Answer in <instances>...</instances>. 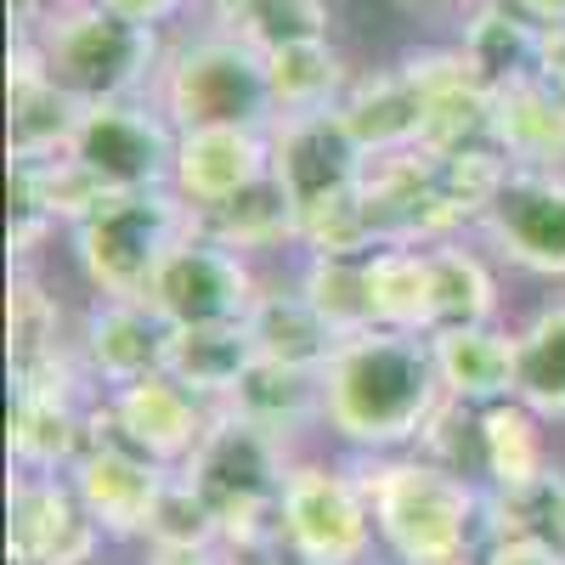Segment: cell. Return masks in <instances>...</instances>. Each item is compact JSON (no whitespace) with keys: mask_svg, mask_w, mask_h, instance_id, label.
<instances>
[{"mask_svg":"<svg viewBox=\"0 0 565 565\" xmlns=\"http://www.w3.org/2000/svg\"><path fill=\"white\" fill-rule=\"evenodd\" d=\"M447 407L436 351L424 334L367 328L340 340L322 367V424L362 452H396Z\"/></svg>","mask_w":565,"mask_h":565,"instance_id":"1","label":"cell"},{"mask_svg":"<svg viewBox=\"0 0 565 565\" xmlns=\"http://www.w3.org/2000/svg\"><path fill=\"white\" fill-rule=\"evenodd\" d=\"M373 532L396 554V565H469L487 526V498L469 476L436 458H385L356 469Z\"/></svg>","mask_w":565,"mask_h":565,"instance_id":"2","label":"cell"},{"mask_svg":"<svg viewBox=\"0 0 565 565\" xmlns=\"http://www.w3.org/2000/svg\"><path fill=\"white\" fill-rule=\"evenodd\" d=\"M23 40L34 45L40 68L52 74L79 108H103V103H130L141 85L153 79L159 63V34L148 23H130L97 0H63L45 7Z\"/></svg>","mask_w":565,"mask_h":565,"instance_id":"3","label":"cell"},{"mask_svg":"<svg viewBox=\"0 0 565 565\" xmlns=\"http://www.w3.org/2000/svg\"><path fill=\"white\" fill-rule=\"evenodd\" d=\"M289 469H295L289 441L221 407L210 418L204 441L193 447V458L181 463V476L215 509L221 543L244 548V543H260L277 532V498H282Z\"/></svg>","mask_w":565,"mask_h":565,"instance_id":"4","label":"cell"},{"mask_svg":"<svg viewBox=\"0 0 565 565\" xmlns=\"http://www.w3.org/2000/svg\"><path fill=\"white\" fill-rule=\"evenodd\" d=\"M193 226H199V215L181 204L175 186L108 193L74 226V260L103 300H148L153 271Z\"/></svg>","mask_w":565,"mask_h":565,"instance_id":"5","label":"cell"},{"mask_svg":"<svg viewBox=\"0 0 565 565\" xmlns=\"http://www.w3.org/2000/svg\"><path fill=\"white\" fill-rule=\"evenodd\" d=\"M159 108L170 114L175 130H210V125L271 130L277 125L266 57L232 29L199 34L159 68Z\"/></svg>","mask_w":565,"mask_h":565,"instance_id":"6","label":"cell"},{"mask_svg":"<svg viewBox=\"0 0 565 565\" xmlns=\"http://www.w3.org/2000/svg\"><path fill=\"white\" fill-rule=\"evenodd\" d=\"M373 509L362 476L328 463H295L277 498V543L306 565H367Z\"/></svg>","mask_w":565,"mask_h":565,"instance_id":"7","label":"cell"},{"mask_svg":"<svg viewBox=\"0 0 565 565\" xmlns=\"http://www.w3.org/2000/svg\"><path fill=\"white\" fill-rule=\"evenodd\" d=\"M255 295H260V277L249 271V255L193 226L153 271L148 306L170 328H215V322H244Z\"/></svg>","mask_w":565,"mask_h":565,"instance_id":"8","label":"cell"},{"mask_svg":"<svg viewBox=\"0 0 565 565\" xmlns=\"http://www.w3.org/2000/svg\"><path fill=\"white\" fill-rule=\"evenodd\" d=\"M175 141H181V130L170 125L164 108H141L130 97V103L85 108L68 153L103 193H148V186H170Z\"/></svg>","mask_w":565,"mask_h":565,"instance_id":"9","label":"cell"},{"mask_svg":"<svg viewBox=\"0 0 565 565\" xmlns=\"http://www.w3.org/2000/svg\"><path fill=\"white\" fill-rule=\"evenodd\" d=\"M271 175L289 193L295 215H317L328 204H345L362 193L367 153L351 125L334 114H289L271 125Z\"/></svg>","mask_w":565,"mask_h":565,"instance_id":"10","label":"cell"},{"mask_svg":"<svg viewBox=\"0 0 565 565\" xmlns=\"http://www.w3.org/2000/svg\"><path fill=\"white\" fill-rule=\"evenodd\" d=\"M68 481L79 487V498L90 503V514L103 521L108 537H141L153 521V503L170 481V463L148 458L130 436H119L108 413L90 418V441L79 452V463L68 469Z\"/></svg>","mask_w":565,"mask_h":565,"instance_id":"11","label":"cell"},{"mask_svg":"<svg viewBox=\"0 0 565 565\" xmlns=\"http://www.w3.org/2000/svg\"><path fill=\"white\" fill-rule=\"evenodd\" d=\"M481 238L532 277H565V175L514 164L476 221Z\"/></svg>","mask_w":565,"mask_h":565,"instance_id":"12","label":"cell"},{"mask_svg":"<svg viewBox=\"0 0 565 565\" xmlns=\"http://www.w3.org/2000/svg\"><path fill=\"white\" fill-rule=\"evenodd\" d=\"M103 521L68 476H12V559L18 565H90L103 548Z\"/></svg>","mask_w":565,"mask_h":565,"instance_id":"13","label":"cell"},{"mask_svg":"<svg viewBox=\"0 0 565 565\" xmlns=\"http://www.w3.org/2000/svg\"><path fill=\"white\" fill-rule=\"evenodd\" d=\"M271 175V130L244 125H210V130H181L175 141V175L170 186L193 215H210L232 204L238 193L260 186Z\"/></svg>","mask_w":565,"mask_h":565,"instance_id":"14","label":"cell"},{"mask_svg":"<svg viewBox=\"0 0 565 565\" xmlns=\"http://www.w3.org/2000/svg\"><path fill=\"white\" fill-rule=\"evenodd\" d=\"M108 424L119 436H130L148 458H159V463H170V469H181L186 458H193V447L204 441V430H210V418L221 413V407H210V402H199L186 385H175L170 373H153V380H136V385H119L114 396H108Z\"/></svg>","mask_w":565,"mask_h":565,"instance_id":"15","label":"cell"},{"mask_svg":"<svg viewBox=\"0 0 565 565\" xmlns=\"http://www.w3.org/2000/svg\"><path fill=\"white\" fill-rule=\"evenodd\" d=\"M79 356L108 391L153 380V373H164V356H170V322L148 300L97 295V306L85 311V328H79Z\"/></svg>","mask_w":565,"mask_h":565,"instance_id":"16","label":"cell"},{"mask_svg":"<svg viewBox=\"0 0 565 565\" xmlns=\"http://www.w3.org/2000/svg\"><path fill=\"white\" fill-rule=\"evenodd\" d=\"M458 57L469 63V74H476L492 97H503V90H514V85L543 79L548 29L532 12L514 7V0H487V7L476 12V23H469L463 40H458Z\"/></svg>","mask_w":565,"mask_h":565,"instance_id":"17","label":"cell"},{"mask_svg":"<svg viewBox=\"0 0 565 565\" xmlns=\"http://www.w3.org/2000/svg\"><path fill=\"white\" fill-rule=\"evenodd\" d=\"M79 391H12V463L29 476H68L90 441Z\"/></svg>","mask_w":565,"mask_h":565,"instance_id":"18","label":"cell"},{"mask_svg":"<svg viewBox=\"0 0 565 565\" xmlns=\"http://www.w3.org/2000/svg\"><path fill=\"white\" fill-rule=\"evenodd\" d=\"M340 119L351 125V136L362 141L367 159L380 153H407V148H424V125H430V108H424V90L418 79L402 68L391 74H373V79H356L340 103Z\"/></svg>","mask_w":565,"mask_h":565,"instance_id":"19","label":"cell"},{"mask_svg":"<svg viewBox=\"0 0 565 565\" xmlns=\"http://www.w3.org/2000/svg\"><path fill=\"white\" fill-rule=\"evenodd\" d=\"M79 114L85 108L40 68L34 45L18 40V57H12V164L68 153V141L79 130Z\"/></svg>","mask_w":565,"mask_h":565,"instance_id":"20","label":"cell"},{"mask_svg":"<svg viewBox=\"0 0 565 565\" xmlns=\"http://www.w3.org/2000/svg\"><path fill=\"white\" fill-rule=\"evenodd\" d=\"M492 141L521 170H559L565 164V85L548 74L492 97Z\"/></svg>","mask_w":565,"mask_h":565,"instance_id":"21","label":"cell"},{"mask_svg":"<svg viewBox=\"0 0 565 565\" xmlns=\"http://www.w3.org/2000/svg\"><path fill=\"white\" fill-rule=\"evenodd\" d=\"M430 351L447 402L492 407L514 396V334H503V328H447V334H430Z\"/></svg>","mask_w":565,"mask_h":565,"instance_id":"22","label":"cell"},{"mask_svg":"<svg viewBox=\"0 0 565 565\" xmlns=\"http://www.w3.org/2000/svg\"><path fill=\"white\" fill-rule=\"evenodd\" d=\"M255 340L244 322H215V328H170V356L164 373L175 385H186L199 402L226 407L232 391L244 385V373L255 367Z\"/></svg>","mask_w":565,"mask_h":565,"instance_id":"23","label":"cell"},{"mask_svg":"<svg viewBox=\"0 0 565 565\" xmlns=\"http://www.w3.org/2000/svg\"><path fill=\"white\" fill-rule=\"evenodd\" d=\"M244 328L266 362H289V367H311V373H322L328 356L340 351V334L322 322V311L306 300L300 282L295 289H260Z\"/></svg>","mask_w":565,"mask_h":565,"instance_id":"24","label":"cell"},{"mask_svg":"<svg viewBox=\"0 0 565 565\" xmlns=\"http://www.w3.org/2000/svg\"><path fill=\"white\" fill-rule=\"evenodd\" d=\"M226 413H238V418H249V424H260V430L289 441L295 430H306L311 418H322V373L255 356V367L244 373V385L232 391Z\"/></svg>","mask_w":565,"mask_h":565,"instance_id":"25","label":"cell"},{"mask_svg":"<svg viewBox=\"0 0 565 565\" xmlns=\"http://www.w3.org/2000/svg\"><path fill=\"white\" fill-rule=\"evenodd\" d=\"M481 418V476L492 481V492H514L548 476V452H543V430L537 413L521 402H492L476 413Z\"/></svg>","mask_w":565,"mask_h":565,"instance_id":"26","label":"cell"},{"mask_svg":"<svg viewBox=\"0 0 565 565\" xmlns=\"http://www.w3.org/2000/svg\"><path fill=\"white\" fill-rule=\"evenodd\" d=\"M514 402L537 418H565V300L532 311L514 334Z\"/></svg>","mask_w":565,"mask_h":565,"instance_id":"27","label":"cell"},{"mask_svg":"<svg viewBox=\"0 0 565 565\" xmlns=\"http://www.w3.org/2000/svg\"><path fill=\"white\" fill-rule=\"evenodd\" d=\"M367 289H373L380 328L430 340V249H413V244L373 249L367 255Z\"/></svg>","mask_w":565,"mask_h":565,"instance_id":"28","label":"cell"},{"mask_svg":"<svg viewBox=\"0 0 565 565\" xmlns=\"http://www.w3.org/2000/svg\"><path fill=\"white\" fill-rule=\"evenodd\" d=\"M498 311V282L476 249L430 244V334L447 328H481Z\"/></svg>","mask_w":565,"mask_h":565,"instance_id":"29","label":"cell"},{"mask_svg":"<svg viewBox=\"0 0 565 565\" xmlns=\"http://www.w3.org/2000/svg\"><path fill=\"white\" fill-rule=\"evenodd\" d=\"M266 74H271L277 119H289V114H334L345 103V68H340V52L328 40L289 45V52L266 57Z\"/></svg>","mask_w":565,"mask_h":565,"instance_id":"30","label":"cell"},{"mask_svg":"<svg viewBox=\"0 0 565 565\" xmlns=\"http://www.w3.org/2000/svg\"><path fill=\"white\" fill-rule=\"evenodd\" d=\"M199 226L210 232V238L232 244V249H282V244H300V215L289 204V193L277 186V175H266L260 186H249V193H238L232 204L199 215Z\"/></svg>","mask_w":565,"mask_h":565,"instance_id":"31","label":"cell"},{"mask_svg":"<svg viewBox=\"0 0 565 565\" xmlns=\"http://www.w3.org/2000/svg\"><path fill=\"white\" fill-rule=\"evenodd\" d=\"M300 289L340 340L380 328V317H373V289H367V255H306Z\"/></svg>","mask_w":565,"mask_h":565,"instance_id":"32","label":"cell"},{"mask_svg":"<svg viewBox=\"0 0 565 565\" xmlns=\"http://www.w3.org/2000/svg\"><path fill=\"white\" fill-rule=\"evenodd\" d=\"M226 29L244 45H255L260 57H277L289 45L328 40V0H249Z\"/></svg>","mask_w":565,"mask_h":565,"instance_id":"33","label":"cell"},{"mask_svg":"<svg viewBox=\"0 0 565 565\" xmlns=\"http://www.w3.org/2000/svg\"><path fill=\"white\" fill-rule=\"evenodd\" d=\"M141 543H148L153 554H175V548H215L221 543V521L215 509L199 498V487L181 476V469H170V481L153 503V521L148 532H141Z\"/></svg>","mask_w":565,"mask_h":565,"instance_id":"34","label":"cell"},{"mask_svg":"<svg viewBox=\"0 0 565 565\" xmlns=\"http://www.w3.org/2000/svg\"><path fill=\"white\" fill-rule=\"evenodd\" d=\"M476 565H565V548L548 537H532V532H498Z\"/></svg>","mask_w":565,"mask_h":565,"instance_id":"35","label":"cell"},{"mask_svg":"<svg viewBox=\"0 0 565 565\" xmlns=\"http://www.w3.org/2000/svg\"><path fill=\"white\" fill-rule=\"evenodd\" d=\"M97 7H108V12H119V18H130V23L159 29V23H170L181 7H193V0H97Z\"/></svg>","mask_w":565,"mask_h":565,"instance_id":"36","label":"cell"},{"mask_svg":"<svg viewBox=\"0 0 565 565\" xmlns=\"http://www.w3.org/2000/svg\"><path fill=\"white\" fill-rule=\"evenodd\" d=\"M148 565H232V559H221L215 548H175V554H153Z\"/></svg>","mask_w":565,"mask_h":565,"instance_id":"37","label":"cell"},{"mask_svg":"<svg viewBox=\"0 0 565 565\" xmlns=\"http://www.w3.org/2000/svg\"><path fill=\"white\" fill-rule=\"evenodd\" d=\"M521 12H532L543 29H565V0H514Z\"/></svg>","mask_w":565,"mask_h":565,"instance_id":"38","label":"cell"},{"mask_svg":"<svg viewBox=\"0 0 565 565\" xmlns=\"http://www.w3.org/2000/svg\"><path fill=\"white\" fill-rule=\"evenodd\" d=\"M543 74L554 85H565V29H548V57H543Z\"/></svg>","mask_w":565,"mask_h":565,"instance_id":"39","label":"cell"},{"mask_svg":"<svg viewBox=\"0 0 565 565\" xmlns=\"http://www.w3.org/2000/svg\"><path fill=\"white\" fill-rule=\"evenodd\" d=\"M199 7H204V12H210V18H215V23H221V29H226V23H232V18H238V12H244V7H249V0H199Z\"/></svg>","mask_w":565,"mask_h":565,"instance_id":"40","label":"cell"},{"mask_svg":"<svg viewBox=\"0 0 565 565\" xmlns=\"http://www.w3.org/2000/svg\"><path fill=\"white\" fill-rule=\"evenodd\" d=\"M23 7H40L45 12V7H63V0H23Z\"/></svg>","mask_w":565,"mask_h":565,"instance_id":"41","label":"cell"}]
</instances>
